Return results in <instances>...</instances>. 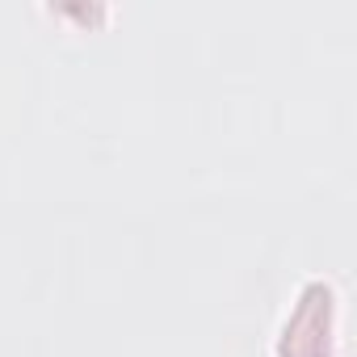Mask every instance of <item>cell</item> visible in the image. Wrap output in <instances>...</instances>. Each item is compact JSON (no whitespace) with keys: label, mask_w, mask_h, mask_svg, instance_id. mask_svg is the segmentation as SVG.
I'll use <instances>...</instances> for the list:
<instances>
[{"label":"cell","mask_w":357,"mask_h":357,"mask_svg":"<svg viewBox=\"0 0 357 357\" xmlns=\"http://www.w3.org/2000/svg\"><path fill=\"white\" fill-rule=\"evenodd\" d=\"M332 315H336L332 286L311 282L303 290V298H298V311L286 324L282 357H328V349H332Z\"/></svg>","instance_id":"1"}]
</instances>
